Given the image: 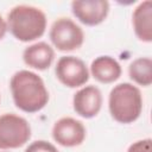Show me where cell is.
I'll list each match as a JSON object with an SVG mask.
<instances>
[{"label":"cell","instance_id":"obj_1","mask_svg":"<svg viewBox=\"0 0 152 152\" xmlns=\"http://www.w3.org/2000/svg\"><path fill=\"white\" fill-rule=\"evenodd\" d=\"M10 90L15 107L28 114L38 113L50 100L49 90L43 78L31 70H18L10 80Z\"/></svg>","mask_w":152,"mask_h":152},{"label":"cell","instance_id":"obj_2","mask_svg":"<svg viewBox=\"0 0 152 152\" xmlns=\"http://www.w3.org/2000/svg\"><path fill=\"white\" fill-rule=\"evenodd\" d=\"M7 30L19 42L30 43L42 38L48 27V18L43 10L31 5L12 7L6 18Z\"/></svg>","mask_w":152,"mask_h":152},{"label":"cell","instance_id":"obj_3","mask_svg":"<svg viewBox=\"0 0 152 152\" xmlns=\"http://www.w3.org/2000/svg\"><path fill=\"white\" fill-rule=\"evenodd\" d=\"M142 95L138 86L122 82L114 86L108 96V110L119 124L128 125L137 121L142 112Z\"/></svg>","mask_w":152,"mask_h":152},{"label":"cell","instance_id":"obj_4","mask_svg":"<svg viewBox=\"0 0 152 152\" xmlns=\"http://www.w3.org/2000/svg\"><path fill=\"white\" fill-rule=\"evenodd\" d=\"M32 131L28 121L14 113L0 114V151L15 150L28 142Z\"/></svg>","mask_w":152,"mask_h":152},{"label":"cell","instance_id":"obj_5","mask_svg":"<svg viewBox=\"0 0 152 152\" xmlns=\"http://www.w3.org/2000/svg\"><path fill=\"white\" fill-rule=\"evenodd\" d=\"M49 38L53 49L62 52H71L83 45L86 37L83 28L76 21L66 17H61L52 23Z\"/></svg>","mask_w":152,"mask_h":152},{"label":"cell","instance_id":"obj_6","mask_svg":"<svg viewBox=\"0 0 152 152\" xmlns=\"http://www.w3.org/2000/svg\"><path fill=\"white\" fill-rule=\"evenodd\" d=\"M56 78L66 88H81L89 81L90 74L86 62L80 57L62 56L55 65Z\"/></svg>","mask_w":152,"mask_h":152},{"label":"cell","instance_id":"obj_7","mask_svg":"<svg viewBox=\"0 0 152 152\" xmlns=\"http://www.w3.org/2000/svg\"><path fill=\"white\" fill-rule=\"evenodd\" d=\"M51 135L55 142L63 147H77L82 145L87 137V128L82 121L71 118L63 116L55 121Z\"/></svg>","mask_w":152,"mask_h":152},{"label":"cell","instance_id":"obj_8","mask_svg":"<svg viewBox=\"0 0 152 152\" xmlns=\"http://www.w3.org/2000/svg\"><path fill=\"white\" fill-rule=\"evenodd\" d=\"M74 17L86 26H97L102 24L110 10L107 0H75L70 5Z\"/></svg>","mask_w":152,"mask_h":152},{"label":"cell","instance_id":"obj_9","mask_svg":"<svg viewBox=\"0 0 152 152\" xmlns=\"http://www.w3.org/2000/svg\"><path fill=\"white\" fill-rule=\"evenodd\" d=\"M103 96L101 90L93 84L83 86L72 96V108L83 119L95 118L102 109Z\"/></svg>","mask_w":152,"mask_h":152},{"label":"cell","instance_id":"obj_10","mask_svg":"<svg viewBox=\"0 0 152 152\" xmlns=\"http://www.w3.org/2000/svg\"><path fill=\"white\" fill-rule=\"evenodd\" d=\"M23 61L33 70H48L55 61V49L46 42H36L24 49Z\"/></svg>","mask_w":152,"mask_h":152},{"label":"cell","instance_id":"obj_11","mask_svg":"<svg viewBox=\"0 0 152 152\" xmlns=\"http://www.w3.org/2000/svg\"><path fill=\"white\" fill-rule=\"evenodd\" d=\"M89 74L99 83L110 84L120 78L122 74V68L114 57L102 55L93 59L89 66Z\"/></svg>","mask_w":152,"mask_h":152},{"label":"cell","instance_id":"obj_12","mask_svg":"<svg viewBox=\"0 0 152 152\" xmlns=\"http://www.w3.org/2000/svg\"><path fill=\"white\" fill-rule=\"evenodd\" d=\"M132 26L135 37L142 43L152 42V2H140L132 13Z\"/></svg>","mask_w":152,"mask_h":152},{"label":"cell","instance_id":"obj_13","mask_svg":"<svg viewBox=\"0 0 152 152\" xmlns=\"http://www.w3.org/2000/svg\"><path fill=\"white\" fill-rule=\"evenodd\" d=\"M128 76L137 86L150 87L152 84V59L150 57L133 59L128 65Z\"/></svg>","mask_w":152,"mask_h":152},{"label":"cell","instance_id":"obj_14","mask_svg":"<svg viewBox=\"0 0 152 152\" xmlns=\"http://www.w3.org/2000/svg\"><path fill=\"white\" fill-rule=\"evenodd\" d=\"M24 152H59L58 148L48 140H34L25 148Z\"/></svg>","mask_w":152,"mask_h":152},{"label":"cell","instance_id":"obj_15","mask_svg":"<svg viewBox=\"0 0 152 152\" xmlns=\"http://www.w3.org/2000/svg\"><path fill=\"white\" fill-rule=\"evenodd\" d=\"M126 152H152V140L150 138L132 142Z\"/></svg>","mask_w":152,"mask_h":152},{"label":"cell","instance_id":"obj_16","mask_svg":"<svg viewBox=\"0 0 152 152\" xmlns=\"http://www.w3.org/2000/svg\"><path fill=\"white\" fill-rule=\"evenodd\" d=\"M7 23H6V19L2 18V15L0 14V40H2L7 33Z\"/></svg>","mask_w":152,"mask_h":152},{"label":"cell","instance_id":"obj_17","mask_svg":"<svg viewBox=\"0 0 152 152\" xmlns=\"http://www.w3.org/2000/svg\"><path fill=\"white\" fill-rule=\"evenodd\" d=\"M0 152H11V151H0Z\"/></svg>","mask_w":152,"mask_h":152},{"label":"cell","instance_id":"obj_18","mask_svg":"<svg viewBox=\"0 0 152 152\" xmlns=\"http://www.w3.org/2000/svg\"><path fill=\"white\" fill-rule=\"evenodd\" d=\"M0 101H1V95H0Z\"/></svg>","mask_w":152,"mask_h":152}]
</instances>
